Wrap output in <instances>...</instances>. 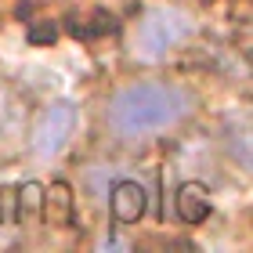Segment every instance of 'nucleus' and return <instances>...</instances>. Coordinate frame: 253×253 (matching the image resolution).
Here are the masks:
<instances>
[{"mask_svg":"<svg viewBox=\"0 0 253 253\" xmlns=\"http://www.w3.org/2000/svg\"><path fill=\"white\" fill-rule=\"evenodd\" d=\"M145 213V188L137 181H120L112 188V217L120 224H134Z\"/></svg>","mask_w":253,"mask_h":253,"instance_id":"obj_5","label":"nucleus"},{"mask_svg":"<svg viewBox=\"0 0 253 253\" xmlns=\"http://www.w3.org/2000/svg\"><path fill=\"white\" fill-rule=\"evenodd\" d=\"M192 112V94L170 80H137L120 87L105 105V123L120 141H148L174 130Z\"/></svg>","mask_w":253,"mask_h":253,"instance_id":"obj_1","label":"nucleus"},{"mask_svg":"<svg viewBox=\"0 0 253 253\" xmlns=\"http://www.w3.org/2000/svg\"><path fill=\"white\" fill-rule=\"evenodd\" d=\"M73 126H76V105L73 101H51L33 126V152L40 159H54L69 145Z\"/></svg>","mask_w":253,"mask_h":253,"instance_id":"obj_3","label":"nucleus"},{"mask_svg":"<svg viewBox=\"0 0 253 253\" xmlns=\"http://www.w3.org/2000/svg\"><path fill=\"white\" fill-rule=\"evenodd\" d=\"M43 213H47L51 224H69V217H73V192H69V185L54 181L47 188V195H43Z\"/></svg>","mask_w":253,"mask_h":253,"instance_id":"obj_6","label":"nucleus"},{"mask_svg":"<svg viewBox=\"0 0 253 253\" xmlns=\"http://www.w3.org/2000/svg\"><path fill=\"white\" fill-rule=\"evenodd\" d=\"M174 206H177V217L185 224H199L210 217V192H206L203 185H195V181H188V185H181L177 195H174Z\"/></svg>","mask_w":253,"mask_h":253,"instance_id":"obj_4","label":"nucleus"},{"mask_svg":"<svg viewBox=\"0 0 253 253\" xmlns=\"http://www.w3.org/2000/svg\"><path fill=\"white\" fill-rule=\"evenodd\" d=\"M192 29H195V22H192L188 11L156 4L137 18V26L130 33V51H134V58H141V62H159L174 47H181V43L192 37Z\"/></svg>","mask_w":253,"mask_h":253,"instance_id":"obj_2","label":"nucleus"}]
</instances>
